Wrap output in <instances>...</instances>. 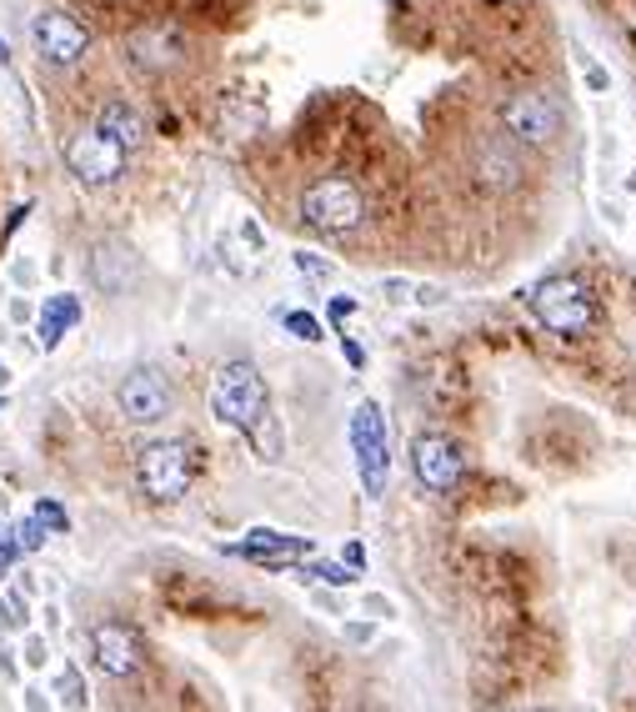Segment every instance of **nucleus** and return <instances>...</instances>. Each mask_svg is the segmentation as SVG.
<instances>
[{"label": "nucleus", "mask_w": 636, "mask_h": 712, "mask_svg": "<svg viewBox=\"0 0 636 712\" xmlns=\"http://www.w3.org/2000/svg\"><path fill=\"white\" fill-rule=\"evenodd\" d=\"M126 50L141 71L155 76V71H176L181 56H186V41H181L176 25H141V31H130Z\"/></svg>", "instance_id": "obj_13"}, {"label": "nucleus", "mask_w": 636, "mask_h": 712, "mask_svg": "<svg viewBox=\"0 0 636 712\" xmlns=\"http://www.w3.org/2000/svg\"><path fill=\"white\" fill-rule=\"evenodd\" d=\"M581 71H587V81H591V91H606V85H612V76L601 71V66H597V60H591V56H581Z\"/></svg>", "instance_id": "obj_25"}, {"label": "nucleus", "mask_w": 636, "mask_h": 712, "mask_svg": "<svg viewBox=\"0 0 636 712\" xmlns=\"http://www.w3.org/2000/svg\"><path fill=\"white\" fill-rule=\"evenodd\" d=\"M291 262H296V272L307 276V282H326V276H331V262H321L316 251H296Z\"/></svg>", "instance_id": "obj_21"}, {"label": "nucleus", "mask_w": 636, "mask_h": 712, "mask_svg": "<svg viewBox=\"0 0 636 712\" xmlns=\"http://www.w3.org/2000/svg\"><path fill=\"white\" fill-rule=\"evenodd\" d=\"M301 577H321V582H331V587H351L356 572H346L342 562H307L301 558Z\"/></svg>", "instance_id": "obj_17"}, {"label": "nucleus", "mask_w": 636, "mask_h": 712, "mask_svg": "<svg viewBox=\"0 0 636 712\" xmlns=\"http://www.w3.org/2000/svg\"><path fill=\"white\" fill-rule=\"evenodd\" d=\"M136 482L151 502H181L190 487V447L186 441H151L136 457Z\"/></svg>", "instance_id": "obj_4"}, {"label": "nucleus", "mask_w": 636, "mask_h": 712, "mask_svg": "<svg viewBox=\"0 0 636 712\" xmlns=\"http://www.w3.org/2000/svg\"><path fill=\"white\" fill-rule=\"evenodd\" d=\"M56 692H60V702H66V708H85V682H81V673H76V667H66V673L56 677Z\"/></svg>", "instance_id": "obj_20"}, {"label": "nucleus", "mask_w": 636, "mask_h": 712, "mask_svg": "<svg viewBox=\"0 0 636 712\" xmlns=\"http://www.w3.org/2000/svg\"><path fill=\"white\" fill-rule=\"evenodd\" d=\"M466 472V451L447 432H416L412 437V476L426 492H451Z\"/></svg>", "instance_id": "obj_7"}, {"label": "nucleus", "mask_w": 636, "mask_h": 712, "mask_svg": "<svg viewBox=\"0 0 636 712\" xmlns=\"http://www.w3.org/2000/svg\"><path fill=\"white\" fill-rule=\"evenodd\" d=\"M476 176L486 181V186H517L521 181V161L517 151H511L507 141H482V151H476Z\"/></svg>", "instance_id": "obj_15"}, {"label": "nucleus", "mask_w": 636, "mask_h": 712, "mask_svg": "<svg viewBox=\"0 0 636 712\" xmlns=\"http://www.w3.org/2000/svg\"><path fill=\"white\" fill-rule=\"evenodd\" d=\"M95 126H101L111 141L126 146V151H141V146H146V120H141V111L130 106V101H106V106L95 111Z\"/></svg>", "instance_id": "obj_14"}, {"label": "nucleus", "mask_w": 636, "mask_h": 712, "mask_svg": "<svg viewBox=\"0 0 636 712\" xmlns=\"http://www.w3.org/2000/svg\"><path fill=\"white\" fill-rule=\"evenodd\" d=\"M351 451H356V467H361V482L371 497L386 492V476H391V437H386V416H381L377 402H361L351 416Z\"/></svg>", "instance_id": "obj_5"}, {"label": "nucleus", "mask_w": 636, "mask_h": 712, "mask_svg": "<svg viewBox=\"0 0 636 712\" xmlns=\"http://www.w3.org/2000/svg\"><path fill=\"white\" fill-rule=\"evenodd\" d=\"M206 402H211V416L221 422V427L246 432V437L261 416L271 412V402H266V381H261V371L251 367V361H226V367H216Z\"/></svg>", "instance_id": "obj_1"}, {"label": "nucleus", "mask_w": 636, "mask_h": 712, "mask_svg": "<svg viewBox=\"0 0 636 712\" xmlns=\"http://www.w3.org/2000/svg\"><path fill=\"white\" fill-rule=\"evenodd\" d=\"M76 321H81V301H76V297H50L46 311H41V346H46V352H56L60 336L71 332Z\"/></svg>", "instance_id": "obj_16"}, {"label": "nucleus", "mask_w": 636, "mask_h": 712, "mask_svg": "<svg viewBox=\"0 0 636 712\" xmlns=\"http://www.w3.org/2000/svg\"><path fill=\"white\" fill-rule=\"evenodd\" d=\"M231 552L256 562V567H296V562L311 558L316 547H311V537H291V532H276V527H251L246 542L231 547Z\"/></svg>", "instance_id": "obj_12"}, {"label": "nucleus", "mask_w": 636, "mask_h": 712, "mask_svg": "<svg viewBox=\"0 0 636 712\" xmlns=\"http://www.w3.org/2000/svg\"><path fill=\"white\" fill-rule=\"evenodd\" d=\"M5 381H11V367H5V361H0V387H5Z\"/></svg>", "instance_id": "obj_29"}, {"label": "nucleus", "mask_w": 636, "mask_h": 712, "mask_svg": "<svg viewBox=\"0 0 636 712\" xmlns=\"http://www.w3.org/2000/svg\"><path fill=\"white\" fill-rule=\"evenodd\" d=\"M46 532H50V527L41 522L36 512H31V517L15 527V547H21V552H41V547H46Z\"/></svg>", "instance_id": "obj_18"}, {"label": "nucleus", "mask_w": 636, "mask_h": 712, "mask_svg": "<svg viewBox=\"0 0 636 712\" xmlns=\"http://www.w3.org/2000/svg\"><path fill=\"white\" fill-rule=\"evenodd\" d=\"M91 657L106 677H130L141 673V638L126 622H101L91 628Z\"/></svg>", "instance_id": "obj_11"}, {"label": "nucleus", "mask_w": 636, "mask_h": 712, "mask_svg": "<svg viewBox=\"0 0 636 712\" xmlns=\"http://www.w3.org/2000/svg\"><path fill=\"white\" fill-rule=\"evenodd\" d=\"M5 607H11V628H25V622H31V607H25L21 593H5Z\"/></svg>", "instance_id": "obj_24"}, {"label": "nucleus", "mask_w": 636, "mask_h": 712, "mask_svg": "<svg viewBox=\"0 0 636 712\" xmlns=\"http://www.w3.org/2000/svg\"><path fill=\"white\" fill-rule=\"evenodd\" d=\"M501 126H507V136L521 146H552L556 131H562V111H556L552 95L521 91V95H511V101H501Z\"/></svg>", "instance_id": "obj_8"}, {"label": "nucleus", "mask_w": 636, "mask_h": 712, "mask_svg": "<svg viewBox=\"0 0 636 712\" xmlns=\"http://www.w3.org/2000/svg\"><path fill=\"white\" fill-rule=\"evenodd\" d=\"M342 352H346V361H351V367H366V352L351 342V336H342Z\"/></svg>", "instance_id": "obj_28"}, {"label": "nucleus", "mask_w": 636, "mask_h": 712, "mask_svg": "<svg viewBox=\"0 0 636 712\" xmlns=\"http://www.w3.org/2000/svg\"><path fill=\"white\" fill-rule=\"evenodd\" d=\"M126 146L111 141L101 126H91V131L71 136V146H66V166H71V176L81 181V186H111V181L126 171Z\"/></svg>", "instance_id": "obj_6"}, {"label": "nucleus", "mask_w": 636, "mask_h": 712, "mask_svg": "<svg viewBox=\"0 0 636 712\" xmlns=\"http://www.w3.org/2000/svg\"><path fill=\"white\" fill-rule=\"evenodd\" d=\"M356 311V297H331V321H346Z\"/></svg>", "instance_id": "obj_27"}, {"label": "nucleus", "mask_w": 636, "mask_h": 712, "mask_svg": "<svg viewBox=\"0 0 636 712\" xmlns=\"http://www.w3.org/2000/svg\"><path fill=\"white\" fill-rule=\"evenodd\" d=\"M25 663H31V667H46V642H41V638L25 642Z\"/></svg>", "instance_id": "obj_26"}, {"label": "nucleus", "mask_w": 636, "mask_h": 712, "mask_svg": "<svg viewBox=\"0 0 636 712\" xmlns=\"http://www.w3.org/2000/svg\"><path fill=\"white\" fill-rule=\"evenodd\" d=\"M301 221L311 231H326V237H342L356 231L366 221V196L351 176H321L316 186L301 196Z\"/></svg>", "instance_id": "obj_2"}, {"label": "nucleus", "mask_w": 636, "mask_h": 712, "mask_svg": "<svg viewBox=\"0 0 636 712\" xmlns=\"http://www.w3.org/2000/svg\"><path fill=\"white\" fill-rule=\"evenodd\" d=\"M120 416L126 422H136V427H155V422H165L171 416V387H165L161 371L141 367V371H130L126 381H120Z\"/></svg>", "instance_id": "obj_10"}, {"label": "nucleus", "mask_w": 636, "mask_h": 712, "mask_svg": "<svg viewBox=\"0 0 636 712\" xmlns=\"http://www.w3.org/2000/svg\"><path fill=\"white\" fill-rule=\"evenodd\" d=\"M626 191H636V171H632V176H626Z\"/></svg>", "instance_id": "obj_30"}, {"label": "nucleus", "mask_w": 636, "mask_h": 712, "mask_svg": "<svg viewBox=\"0 0 636 712\" xmlns=\"http://www.w3.org/2000/svg\"><path fill=\"white\" fill-rule=\"evenodd\" d=\"M36 517L50 527V532H66V527H71V517H66V507H56V502H46V497L36 502Z\"/></svg>", "instance_id": "obj_22"}, {"label": "nucleus", "mask_w": 636, "mask_h": 712, "mask_svg": "<svg viewBox=\"0 0 636 712\" xmlns=\"http://www.w3.org/2000/svg\"><path fill=\"white\" fill-rule=\"evenodd\" d=\"M0 406H5V397H0Z\"/></svg>", "instance_id": "obj_31"}, {"label": "nucleus", "mask_w": 636, "mask_h": 712, "mask_svg": "<svg viewBox=\"0 0 636 712\" xmlns=\"http://www.w3.org/2000/svg\"><path fill=\"white\" fill-rule=\"evenodd\" d=\"M15 558H21V547H15V532H0V577L11 572Z\"/></svg>", "instance_id": "obj_23"}, {"label": "nucleus", "mask_w": 636, "mask_h": 712, "mask_svg": "<svg viewBox=\"0 0 636 712\" xmlns=\"http://www.w3.org/2000/svg\"><path fill=\"white\" fill-rule=\"evenodd\" d=\"M31 41H36V50L50 66H76V60L91 50V31L66 11H41L36 21H31Z\"/></svg>", "instance_id": "obj_9"}, {"label": "nucleus", "mask_w": 636, "mask_h": 712, "mask_svg": "<svg viewBox=\"0 0 636 712\" xmlns=\"http://www.w3.org/2000/svg\"><path fill=\"white\" fill-rule=\"evenodd\" d=\"M531 307L546 321V332L556 336H581L591 326V317H597V297H591V286L581 276H546L536 286Z\"/></svg>", "instance_id": "obj_3"}, {"label": "nucleus", "mask_w": 636, "mask_h": 712, "mask_svg": "<svg viewBox=\"0 0 636 712\" xmlns=\"http://www.w3.org/2000/svg\"><path fill=\"white\" fill-rule=\"evenodd\" d=\"M281 321H286V332L301 336V342H321V336H326V332H321V321L311 317V311H286Z\"/></svg>", "instance_id": "obj_19"}]
</instances>
